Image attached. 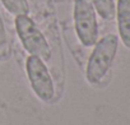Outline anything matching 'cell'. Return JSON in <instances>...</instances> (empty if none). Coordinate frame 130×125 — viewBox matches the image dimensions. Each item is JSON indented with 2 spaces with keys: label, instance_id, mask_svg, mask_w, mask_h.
Returning <instances> with one entry per match:
<instances>
[{
  "label": "cell",
  "instance_id": "52a82bcc",
  "mask_svg": "<svg viewBox=\"0 0 130 125\" xmlns=\"http://www.w3.org/2000/svg\"><path fill=\"white\" fill-rule=\"evenodd\" d=\"M4 8L13 15H23L29 13V4L27 0H0Z\"/></svg>",
  "mask_w": 130,
  "mask_h": 125
},
{
  "label": "cell",
  "instance_id": "3957f363",
  "mask_svg": "<svg viewBox=\"0 0 130 125\" xmlns=\"http://www.w3.org/2000/svg\"><path fill=\"white\" fill-rule=\"evenodd\" d=\"M74 28L83 46L91 47L98 41L96 10L91 0H74Z\"/></svg>",
  "mask_w": 130,
  "mask_h": 125
},
{
  "label": "cell",
  "instance_id": "277c9868",
  "mask_svg": "<svg viewBox=\"0 0 130 125\" xmlns=\"http://www.w3.org/2000/svg\"><path fill=\"white\" fill-rule=\"evenodd\" d=\"M26 72L37 98L43 102H50L55 96V87L45 61L38 56L29 55L26 61Z\"/></svg>",
  "mask_w": 130,
  "mask_h": 125
},
{
  "label": "cell",
  "instance_id": "5b68a950",
  "mask_svg": "<svg viewBox=\"0 0 130 125\" xmlns=\"http://www.w3.org/2000/svg\"><path fill=\"white\" fill-rule=\"evenodd\" d=\"M116 18L122 43L130 49V0H117Z\"/></svg>",
  "mask_w": 130,
  "mask_h": 125
},
{
  "label": "cell",
  "instance_id": "6da1fadb",
  "mask_svg": "<svg viewBox=\"0 0 130 125\" xmlns=\"http://www.w3.org/2000/svg\"><path fill=\"white\" fill-rule=\"evenodd\" d=\"M117 46L119 38L115 35H107L94 43L86 69V78L89 83L96 84L106 75L116 56Z\"/></svg>",
  "mask_w": 130,
  "mask_h": 125
},
{
  "label": "cell",
  "instance_id": "7a4b0ae2",
  "mask_svg": "<svg viewBox=\"0 0 130 125\" xmlns=\"http://www.w3.org/2000/svg\"><path fill=\"white\" fill-rule=\"evenodd\" d=\"M14 23L18 37L26 51L29 55L41 57L43 61L50 60L51 59L50 45L43 33L41 32V29L35 23V21L29 18L28 14H23V15H17Z\"/></svg>",
  "mask_w": 130,
  "mask_h": 125
},
{
  "label": "cell",
  "instance_id": "ba28073f",
  "mask_svg": "<svg viewBox=\"0 0 130 125\" xmlns=\"http://www.w3.org/2000/svg\"><path fill=\"white\" fill-rule=\"evenodd\" d=\"M12 55V47H10V42L8 38V33L4 26V21L3 17L0 14V60L5 61L10 57Z\"/></svg>",
  "mask_w": 130,
  "mask_h": 125
},
{
  "label": "cell",
  "instance_id": "8992f818",
  "mask_svg": "<svg viewBox=\"0 0 130 125\" xmlns=\"http://www.w3.org/2000/svg\"><path fill=\"white\" fill-rule=\"evenodd\" d=\"M96 13L105 21H112L116 15V7L113 0H91Z\"/></svg>",
  "mask_w": 130,
  "mask_h": 125
}]
</instances>
